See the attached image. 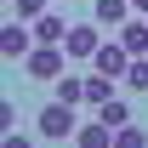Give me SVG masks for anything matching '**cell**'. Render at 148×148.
Instances as JSON below:
<instances>
[{
	"instance_id": "cell-4",
	"label": "cell",
	"mask_w": 148,
	"mask_h": 148,
	"mask_svg": "<svg viewBox=\"0 0 148 148\" xmlns=\"http://www.w3.org/2000/svg\"><path fill=\"white\" fill-rule=\"evenodd\" d=\"M34 46H40V40H34V29H23V17L0 29V57H6V63H23Z\"/></svg>"
},
{
	"instance_id": "cell-15",
	"label": "cell",
	"mask_w": 148,
	"mask_h": 148,
	"mask_svg": "<svg viewBox=\"0 0 148 148\" xmlns=\"http://www.w3.org/2000/svg\"><path fill=\"white\" fill-rule=\"evenodd\" d=\"M12 6H17L23 23H34V17H46V6H51V0H12Z\"/></svg>"
},
{
	"instance_id": "cell-16",
	"label": "cell",
	"mask_w": 148,
	"mask_h": 148,
	"mask_svg": "<svg viewBox=\"0 0 148 148\" xmlns=\"http://www.w3.org/2000/svg\"><path fill=\"white\" fill-rule=\"evenodd\" d=\"M131 6H137V12H143V17H148V0H131Z\"/></svg>"
},
{
	"instance_id": "cell-8",
	"label": "cell",
	"mask_w": 148,
	"mask_h": 148,
	"mask_svg": "<svg viewBox=\"0 0 148 148\" xmlns=\"http://www.w3.org/2000/svg\"><path fill=\"white\" fill-rule=\"evenodd\" d=\"M69 29H74V23H63L57 12H46V17H34V40H46V46H63V40H69Z\"/></svg>"
},
{
	"instance_id": "cell-5",
	"label": "cell",
	"mask_w": 148,
	"mask_h": 148,
	"mask_svg": "<svg viewBox=\"0 0 148 148\" xmlns=\"http://www.w3.org/2000/svg\"><path fill=\"white\" fill-rule=\"evenodd\" d=\"M97 29H103L97 17L69 29V40H63V46H69V57H74V63H91V57H97V46H103V34H97Z\"/></svg>"
},
{
	"instance_id": "cell-9",
	"label": "cell",
	"mask_w": 148,
	"mask_h": 148,
	"mask_svg": "<svg viewBox=\"0 0 148 148\" xmlns=\"http://www.w3.org/2000/svg\"><path fill=\"white\" fill-rule=\"evenodd\" d=\"M114 86H120V80H108V74H86V108H103V103H108L114 97Z\"/></svg>"
},
{
	"instance_id": "cell-10",
	"label": "cell",
	"mask_w": 148,
	"mask_h": 148,
	"mask_svg": "<svg viewBox=\"0 0 148 148\" xmlns=\"http://www.w3.org/2000/svg\"><path fill=\"white\" fill-rule=\"evenodd\" d=\"M74 143H80V148H108L114 143V125H108V120H91V125L74 131Z\"/></svg>"
},
{
	"instance_id": "cell-12",
	"label": "cell",
	"mask_w": 148,
	"mask_h": 148,
	"mask_svg": "<svg viewBox=\"0 0 148 148\" xmlns=\"http://www.w3.org/2000/svg\"><path fill=\"white\" fill-rule=\"evenodd\" d=\"M97 120H108L114 131H120V125H131V108H125V97H108V103L97 108Z\"/></svg>"
},
{
	"instance_id": "cell-6",
	"label": "cell",
	"mask_w": 148,
	"mask_h": 148,
	"mask_svg": "<svg viewBox=\"0 0 148 148\" xmlns=\"http://www.w3.org/2000/svg\"><path fill=\"white\" fill-rule=\"evenodd\" d=\"M91 17L114 34L120 23H131V17H137V6H131V0H91Z\"/></svg>"
},
{
	"instance_id": "cell-13",
	"label": "cell",
	"mask_w": 148,
	"mask_h": 148,
	"mask_svg": "<svg viewBox=\"0 0 148 148\" xmlns=\"http://www.w3.org/2000/svg\"><path fill=\"white\" fill-rule=\"evenodd\" d=\"M120 86H125V91H148V57H131V69H125Z\"/></svg>"
},
{
	"instance_id": "cell-14",
	"label": "cell",
	"mask_w": 148,
	"mask_h": 148,
	"mask_svg": "<svg viewBox=\"0 0 148 148\" xmlns=\"http://www.w3.org/2000/svg\"><path fill=\"white\" fill-rule=\"evenodd\" d=\"M114 143H120V148H148V131H143V125H120Z\"/></svg>"
},
{
	"instance_id": "cell-3",
	"label": "cell",
	"mask_w": 148,
	"mask_h": 148,
	"mask_svg": "<svg viewBox=\"0 0 148 148\" xmlns=\"http://www.w3.org/2000/svg\"><path fill=\"white\" fill-rule=\"evenodd\" d=\"M91 69H97V74H108V80H125V69H131L125 40H120V34H114V40H103V46H97V57H91Z\"/></svg>"
},
{
	"instance_id": "cell-2",
	"label": "cell",
	"mask_w": 148,
	"mask_h": 148,
	"mask_svg": "<svg viewBox=\"0 0 148 148\" xmlns=\"http://www.w3.org/2000/svg\"><path fill=\"white\" fill-rule=\"evenodd\" d=\"M63 57H69V46H46L40 40L34 51L23 57V74L29 80H63Z\"/></svg>"
},
{
	"instance_id": "cell-11",
	"label": "cell",
	"mask_w": 148,
	"mask_h": 148,
	"mask_svg": "<svg viewBox=\"0 0 148 148\" xmlns=\"http://www.w3.org/2000/svg\"><path fill=\"white\" fill-rule=\"evenodd\" d=\"M57 97L80 108V103H86V74H63V80H57Z\"/></svg>"
},
{
	"instance_id": "cell-1",
	"label": "cell",
	"mask_w": 148,
	"mask_h": 148,
	"mask_svg": "<svg viewBox=\"0 0 148 148\" xmlns=\"http://www.w3.org/2000/svg\"><path fill=\"white\" fill-rule=\"evenodd\" d=\"M74 131H80V120H74V103H63V97L34 114V137L40 143H63V137H74Z\"/></svg>"
},
{
	"instance_id": "cell-7",
	"label": "cell",
	"mask_w": 148,
	"mask_h": 148,
	"mask_svg": "<svg viewBox=\"0 0 148 148\" xmlns=\"http://www.w3.org/2000/svg\"><path fill=\"white\" fill-rule=\"evenodd\" d=\"M114 34L125 40V51H131V57H148V17H143V12H137L131 23H120Z\"/></svg>"
}]
</instances>
